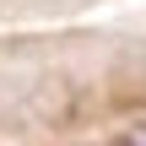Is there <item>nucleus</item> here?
Segmentation results:
<instances>
[{
    "mask_svg": "<svg viewBox=\"0 0 146 146\" xmlns=\"http://www.w3.org/2000/svg\"><path fill=\"white\" fill-rule=\"evenodd\" d=\"M125 146H146V130H130V135H125Z\"/></svg>",
    "mask_w": 146,
    "mask_h": 146,
    "instance_id": "f257e3e1",
    "label": "nucleus"
}]
</instances>
